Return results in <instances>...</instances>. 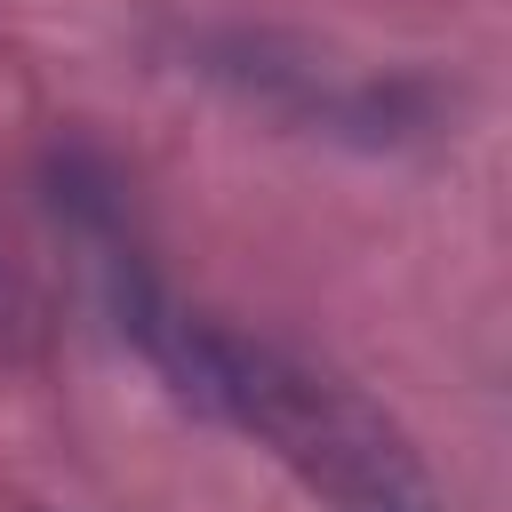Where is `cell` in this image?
I'll return each instance as SVG.
<instances>
[{
  "label": "cell",
  "mask_w": 512,
  "mask_h": 512,
  "mask_svg": "<svg viewBox=\"0 0 512 512\" xmlns=\"http://www.w3.org/2000/svg\"><path fill=\"white\" fill-rule=\"evenodd\" d=\"M112 312H120V336L176 384V400L272 448L328 512H448L408 432L384 408H368L352 384L320 376L312 360L264 336H240L208 312H184L144 272L112 280Z\"/></svg>",
  "instance_id": "1"
}]
</instances>
